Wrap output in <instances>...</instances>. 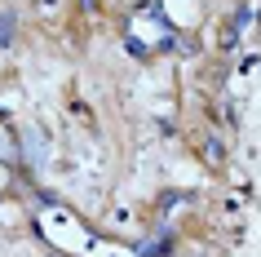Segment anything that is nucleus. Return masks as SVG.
Returning <instances> with one entry per match:
<instances>
[{
  "instance_id": "nucleus-1",
  "label": "nucleus",
  "mask_w": 261,
  "mask_h": 257,
  "mask_svg": "<svg viewBox=\"0 0 261 257\" xmlns=\"http://www.w3.org/2000/svg\"><path fill=\"white\" fill-rule=\"evenodd\" d=\"M9 22H14V18H9V14H0V44H9V40H14V27H9Z\"/></svg>"
}]
</instances>
